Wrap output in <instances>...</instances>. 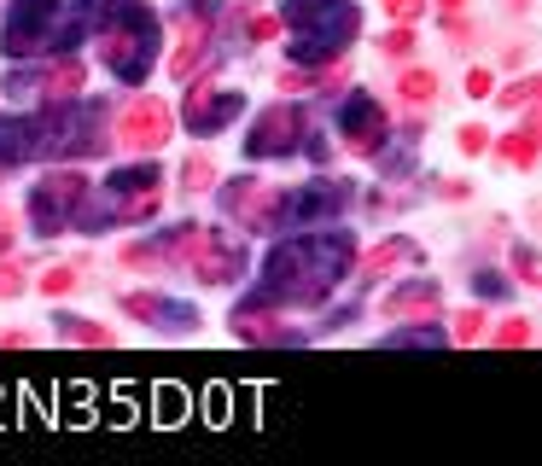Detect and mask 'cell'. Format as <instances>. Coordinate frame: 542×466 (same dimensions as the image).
<instances>
[{
  "label": "cell",
  "mask_w": 542,
  "mask_h": 466,
  "mask_svg": "<svg viewBox=\"0 0 542 466\" xmlns=\"http://www.w3.org/2000/svg\"><path fill=\"white\" fill-rule=\"evenodd\" d=\"M88 24H94V0H12L0 47L12 59H35V53L70 47Z\"/></svg>",
  "instance_id": "obj_3"
},
{
  "label": "cell",
  "mask_w": 542,
  "mask_h": 466,
  "mask_svg": "<svg viewBox=\"0 0 542 466\" xmlns=\"http://www.w3.org/2000/svg\"><path fill=\"white\" fill-rule=\"evenodd\" d=\"M490 146V134L484 129H461V152H484Z\"/></svg>",
  "instance_id": "obj_30"
},
{
  "label": "cell",
  "mask_w": 542,
  "mask_h": 466,
  "mask_svg": "<svg viewBox=\"0 0 542 466\" xmlns=\"http://www.w3.org/2000/svg\"><path fill=\"white\" fill-rule=\"evenodd\" d=\"M525 338H531V321H519V315H513V321H502V327H496V344H525Z\"/></svg>",
  "instance_id": "obj_26"
},
{
  "label": "cell",
  "mask_w": 542,
  "mask_h": 466,
  "mask_svg": "<svg viewBox=\"0 0 542 466\" xmlns=\"http://www.w3.org/2000/svg\"><path fill=\"white\" fill-rule=\"evenodd\" d=\"M239 94L234 88H199V94H187V105H181V117H187V134H216L228 129L239 117Z\"/></svg>",
  "instance_id": "obj_12"
},
{
  "label": "cell",
  "mask_w": 542,
  "mask_h": 466,
  "mask_svg": "<svg viewBox=\"0 0 542 466\" xmlns=\"http://www.w3.org/2000/svg\"><path fill=\"white\" fill-rule=\"evenodd\" d=\"M152 204H158V169L140 164V169H123V175H111V222H140V216H152Z\"/></svg>",
  "instance_id": "obj_8"
},
{
  "label": "cell",
  "mask_w": 542,
  "mask_h": 466,
  "mask_svg": "<svg viewBox=\"0 0 542 466\" xmlns=\"http://www.w3.org/2000/svg\"><path fill=\"white\" fill-rule=\"evenodd\" d=\"M403 263H420V245L397 233V239H385L379 251H368V263H362V274H368V280H379V274H391V268H403Z\"/></svg>",
  "instance_id": "obj_17"
},
{
  "label": "cell",
  "mask_w": 542,
  "mask_h": 466,
  "mask_svg": "<svg viewBox=\"0 0 542 466\" xmlns=\"http://www.w3.org/2000/svg\"><path fill=\"white\" fill-rule=\"evenodd\" d=\"M385 111L368 100V94H350V100L339 105V134L350 140V152H362V158H373L379 146H385Z\"/></svg>",
  "instance_id": "obj_10"
},
{
  "label": "cell",
  "mask_w": 542,
  "mask_h": 466,
  "mask_svg": "<svg viewBox=\"0 0 542 466\" xmlns=\"http://www.w3.org/2000/svg\"><path fill=\"white\" fill-rule=\"evenodd\" d=\"M123 309H129L135 321H164L170 333H181V327H193V321H199L193 309H181V303H164V298H152V292H129V298H123Z\"/></svg>",
  "instance_id": "obj_15"
},
{
  "label": "cell",
  "mask_w": 542,
  "mask_h": 466,
  "mask_svg": "<svg viewBox=\"0 0 542 466\" xmlns=\"http://www.w3.org/2000/svg\"><path fill=\"white\" fill-rule=\"evenodd\" d=\"M6 245H12V216L0 210V251H6Z\"/></svg>",
  "instance_id": "obj_33"
},
{
  "label": "cell",
  "mask_w": 542,
  "mask_h": 466,
  "mask_svg": "<svg viewBox=\"0 0 542 466\" xmlns=\"http://www.w3.org/2000/svg\"><path fill=\"white\" fill-rule=\"evenodd\" d=\"M344 199H350V193H344L339 181H315V187H309V193H298V199L286 193V216H280V222H286V228L327 222V216H339V210H344Z\"/></svg>",
  "instance_id": "obj_14"
},
{
  "label": "cell",
  "mask_w": 542,
  "mask_h": 466,
  "mask_svg": "<svg viewBox=\"0 0 542 466\" xmlns=\"http://www.w3.org/2000/svg\"><path fill=\"white\" fill-rule=\"evenodd\" d=\"M239 268H245V251H239V239L204 228L199 251H193V274H199V280H210V286H234Z\"/></svg>",
  "instance_id": "obj_11"
},
{
  "label": "cell",
  "mask_w": 542,
  "mask_h": 466,
  "mask_svg": "<svg viewBox=\"0 0 542 466\" xmlns=\"http://www.w3.org/2000/svg\"><path fill=\"white\" fill-rule=\"evenodd\" d=\"M117 140H123V146H135V152H158V146L170 140V105L152 100V94H140V100L123 111Z\"/></svg>",
  "instance_id": "obj_9"
},
{
  "label": "cell",
  "mask_w": 542,
  "mask_h": 466,
  "mask_svg": "<svg viewBox=\"0 0 542 466\" xmlns=\"http://www.w3.org/2000/svg\"><path fill=\"white\" fill-rule=\"evenodd\" d=\"M82 76H88L82 59H65V65H53L47 76H35V94H41V100H70V94L82 88Z\"/></svg>",
  "instance_id": "obj_18"
},
{
  "label": "cell",
  "mask_w": 542,
  "mask_h": 466,
  "mask_svg": "<svg viewBox=\"0 0 542 466\" xmlns=\"http://www.w3.org/2000/svg\"><path fill=\"white\" fill-rule=\"evenodd\" d=\"M438 6H443V12H455V6H461V0H438Z\"/></svg>",
  "instance_id": "obj_35"
},
{
  "label": "cell",
  "mask_w": 542,
  "mask_h": 466,
  "mask_svg": "<svg viewBox=\"0 0 542 466\" xmlns=\"http://www.w3.org/2000/svg\"><path fill=\"white\" fill-rule=\"evenodd\" d=\"M280 24L292 30V59L298 65H327L356 41L362 12H356V0H286Z\"/></svg>",
  "instance_id": "obj_4"
},
{
  "label": "cell",
  "mask_w": 542,
  "mask_h": 466,
  "mask_svg": "<svg viewBox=\"0 0 542 466\" xmlns=\"http://www.w3.org/2000/svg\"><path fill=\"white\" fill-rule=\"evenodd\" d=\"M408 47H414V30H391V35H385V53H391V59H403Z\"/></svg>",
  "instance_id": "obj_29"
},
{
  "label": "cell",
  "mask_w": 542,
  "mask_h": 466,
  "mask_svg": "<svg viewBox=\"0 0 542 466\" xmlns=\"http://www.w3.org/2000/svg\"><path fill=\"white\" fill-rule=\"evenodd\" d=\"M274 30H280V18H257V24H251V35H257V41H269Z\"/></svg>",
  "instance_id": "obj_32"
},
{
  "label": "cell",
  "mask_w": 542,
  "mask_h": 466,
  "mask_svg": "<svg viewBox=\"0 0 542 466\" xmlns=\"http://www.w3.org/2000/svg\"><path fill=\"white\" fill-rule=\"evenodd\" d=\"M467 88H473L478 100H484V94H490V70H473V76H467Z\"/></svg>",
  "instance_id": "obj_31"
},
{
  "label": "cell",
  "mask_w": 542,
  "mask_h": 466,
  "mask_svg": "<svg viewBox=\"0 0 542 466\" xmlns=\"http://www.w3.org/2000/svg\"><path fill=\"white\" fill-rule=\"evenodd\" d=\"M41 292H47V298H65V292H76V268H47V274H41Z\"/></svg>",
  "instance_id": "obj_22"
},
{
  "label": "cell",
  "mask_w": 542,
  "mask_h": 466,
  "mask_svg": "<svg viewBox=\"0 0 542 466\" xmlns=\"http://www.w3.org/2000/svg\"><path fill=\"white\" fill-rule=\"evenodd\" d=\"M222 210L234 216L239 228L269 233V228H280V216H286V193H280V187H263V181H228V187H222Z\"/></svg>",
  "instance_id": "obj_6"
},
{
  "label": "cell",
  "mask_w": 542,
  "mask_h": 466,
  "mask_svg": "<svg viewBox=\"0 0 542 466\" xmlns=\"http://www.w3.org/2000/svg\"><path fill=\"white\" fill-rule=\"evenodd\" d=\"M397 94H403L408 105H426L432 94H438V76H432V70H408V76H403V88H397Z\"/></svg>",
  "instance_id": "obj_20"
},
{
  "label": "cell",
  "mask_w": 542,
  "mask_h": 466,
  "mask_svg": "<svg viewBox=\"0 0 542 466\" xmlns=\"http://www.w3.org/2000/svg\"><path fill=\"white\" fill-rule=\"evenodd\" d=\"M496 100L508 105V111H513V105H537V100H542V76H531V82H519V88H508V94H496Z\"/></svg>",
  "instance_id": "obj_24"
},
{
  "label": "cell",
  "mask_w": 542,
  "mask_h": 466,
  "mask_svg": "<svg viewBox=\"0 0 542 466\" xmlns=\"http://www.w3.org/2000/svg\"><path fill=\"white\" fill-rule=\"evenodd\" d=\"M210 175H216L210 158H187V164H181V187H187V193H199V187H210Z\"/></svg>",
  "instance_id": "obj_21"
},
{
  "label": "cell",
  "mask_w": 542,
  "mask_h": 466,
  "mask_svg": "<svg viewBox=\"0 0 542 466\" xmlns=\"http://www.w3.org/2000/svg\"><path fill=\"white\" fill-rule=\"evenodd\" d=\"M18 292H24V268L0 263V298H18Z\"/></svg>",
  "instance_id": "obj_27"
},
{
  "label": "cell",
  "mask_w": 542,
  "mask_h": 466,
  "mask_svg": "<svg viewBox=\"0 0 542 466\" xmlns=\"http://www.w3.org/2000/svg\"><path fill=\"white\" fill-rule=\"evenodd\" d=\"M94 47L117 82L140 88L152 76V47H158V18L140 0H94Z\"/></svg>",
  "instance_id": "obj_2"
},
{
  "label": "cell",
  "mask_w": 542,
  "mask_h": 466,
  "mask_svg": "<svg viewBox=\"0 0 542 466\" xmlns=\"http://www.w3.org/2000/svg\"><path fill=\"white\" fill-rule=\"evenodd\" d=\"M531 129H542V105H537V111H531Z\"/></svg>",
  "instance_id": "obj_34"
},
{
  "label": "cell",
  "mask_w": 542,
  "mask_h": 466,
  "mask_svg": "<svg viewBox=\"0 0 542 466\" xmlns=\"http://www.w3.org/2000/svg\"><path fill=\"white\" fill-rule=\"evenodd\" d=\"M210 18H216V6L210 0H199L193 6V18H181V47L170 53V76H193V70L204 65V47H210Z\"/></svg>",
  "instance_id": "obj_13"
},
{
  "label": "cell",
  "mask_w": 542,
  "mask_h": 466,
  "mask_svg": "<svg viewBox=\"0 0 542 466\" xmlns=\"http://www.w3.org/2000/svg\"><path fill=\"white\" fill-rule=\"evenodd\" d=\"M385 12H391L397 24H408V18H420V12H426V0H385Z\"/></svg>",
  "instance_id": "obj_28"
},
{
  "label": "cell",
  "mask_w": 542,
  "mask_h": 466,
  "mask_svg": "<svg viewBox=\"0 0 542 466\" xmlns=\"http://www.w3.org/2000/svg\"><path fill=\"white\" fill-rule=\"evenodd\" d=\"M385 315H391V321H403V315H438V286H432V280L403 286L397 298H385Z\"/></svg>",
  "instance_id": "obj_16"
},
{
  "label": "cell",
  "mask_w": 542,
  "mask_h": 466,
  "mask_svg": "<svg viewBox=\"0 0 542 466\" xmlns=\"http://www.w3.org/2000/svg\"><path fill=\"white\" fill-rule=\"evenodd\" d=\"M88 204V181L76 175V169H53L41 187L30 193V222H35V233H65L70 228V216Z\"/></svg>",
  "instance_id": "obj_5"
},
{
  "label": "cell",
  "mask_w": 542,
  "mask_h": 466,
  "mask_svg": "<svg viewBox=\"0 0 542 466\" xmlns=\"http://www.w3.org/2000/svg\"><path fill=\"white\" fill-rule=\"evenodd\" d=\"M350 257H356L350 233H298V239L274 245L269 263H263V303H286V309L327 303Z\"/></svg>",
  "instance_id": "obj_1"
},
{
  "label": "cell",
  "mask_w": 542,
  "mask_h": 466,
  "mask_svg": "<svg viewBox=\"0 0 542 466\" xmlns=\"http://www.w3.org/2000/svg\"><path fill=\"white\" fill-rule=\"evenodd\" d=\"M478 333H484V315H478V309H467V315H455V344H473Z\"/></svg>",
  "instance_id": "obj_25"
},
{
  "label": "cell",
  "mask_w": 542,
  "mask_h": 466,
  "mask_svg": "<svg viewBox=\"0 0 542 466\" xmlns=\"http://www.w3.org/2000/svg\"><path fill=\"white\" fill-rule=\"evenodd\" d=\"M304 111L298 105H274L263 111L257 123H251V140H245V152L251 158H286V152H298V134H304Z\"/></svg>",
  "instance_id": "obj_7"
},
{
  "label": "cell",
  "mask_w": 542,
  "mask_h": 466,
  "mask_svg": "<svg viewBox=\"0 0 542 466\" xmlns=\"http://www.w3.org/2000/svg\"><path fill=\"white\" fill-rule=\"evenodd\" d=\"M537 152H542V129H519L502 140V164H537Z\"/></svg>",
  "instance_id": "obj_19"
},
{
  "label": "cell",
  "mask_w": 542,
  "mask_h": 466,
  "mask_svg": "<svg viewBox=\"0 0 542 466\" xmlns=\"http://www.w3.org/2000/svg\"><path fill=\"white\" fill-rule=\"evenodd\" d=\"M59 327H65L70 344H111V333H105V327H88V321H59Z\"/></svg>",
  "instance_id": "obj_23"
}]
</instances>
